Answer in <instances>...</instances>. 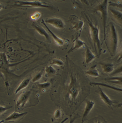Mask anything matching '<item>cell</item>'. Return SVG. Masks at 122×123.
<instances>
[{"label": "cell", "instance_id": "obj_22", "mask_svg": "<svg viewBox=\"0 0 122 123\" xmlns=\"http://www.w3.org/2000/svg\"><path fill=\"white\" fill-rule=\"evenodd\" d=\"M121 73H122V65L116 68V69L114 70L110 74V75L111 76L115 75L116 74H120Z\"/></svg>", "mask_w": 122, "mask_h": 123}, {"label": "cell", "instance_id": "obj_1", "mask_svg": "<svg viewBox=\"0 0 122 123\" xmlns=\"http://www.w3.org/2000/svg\"><path fill=\"white\" fill-rule=\"evenodd\" d=\"M109 48L110 55L112 56L115 55L119 45L120 38L118 30L112 22H110L109 25Z\"/></svg>", "mask_w": 122, "mask_h": 123}, {"label": "cell", "instance_id": "obj_28", "mask_svg": "<svg viewBox=\"0 0 122 123\" xmlns=\"http://www.w3.org/2000/svg\"><path fill=\"white\" fill-rule=\"evenodd\" d=\"M122 60V51L118 56L117 59V62H119Z\"/></svg>", "mask_w": 122, "mask_h": 123}, {"label": "cell", "instance_id": "obj_3", "mask_svg": "<svg viewBox=\"0 0 122 123\" xmlns=\"http://www.w3.org/2000/svg\"><path fill=\"white\" fill-rule=\"evenodd\" d=\"M108 0H105L102 1L98 6L96 10V12H99L101 13L104 30V37L103 42L106 40V31L108 18Z\"/></svg>", "mask_w": 122, "mask_h": 123}, {"label": "cell", "instance_id": "obj_10", "mask_svg": "<svg viewBox=\"0 0 122 123\" xmlns=\"http://www.w3.org/2000/svg\"><path fill=\"white\" fill-rule=\"evenodd\" d=\"M30 94V92L29 91H27L22 94L17 101L16 104V108H22L24 106L26 102L27 101L28 99L29 98H28Z\"/></svg>", "mask_w": 122, "mask_h": 123}, {"label": "cell", "instance_id": "obj_7", "mask_svg": "<svg viewBox=\"0 0 122 123\" xmlns=\"http://www.w3.org/2000/svg\"><path fill=\"white\" fill-rule=\"evenodd\" d=\"M46 22L51 25L54 27L59 29L64 28V24L63 21L60 18L57 17H52L47 19Z\"/></svg>", "mask_w": 122, "mask_h": 123}, {"label": "cell", "instance_id": "obj_12", "mask_svg": "<svg viewBox=\"0 0 122 123\" xmlns=\"http://www.w3.org/2000/svg\"><path fill=\"white\" fill-rule=\"evenodd\" d=\"M86 50L85 54V62L88 64L94 60L96 56L91 51L89 48L86 45Z\"/></svg>", "mask_w": 122, "mask_h": 123}, {"label": "cell", "instance_id": "obj_23", "mask_svg": "<svg viewBox=\"0 0 122 123\" xmlns=\"http://www.w3.org/2000/svg\"><path fill=\"white\" fill-rule=\"evenodd\" d=\"M61 111L60 110H57L55 111L54 115V118L56 119H58L61 117Z\"/></svg>", "mask_w": 122, "mask_h": 123}, {"label": "cell", "instance_id": "obj_21", "mask_svg": "<svg viewBox=\"0 0 122 123\" xmlns=\"http://www.w3.org/2000/svg\"><path fill=\"white\" fill-rule=\"evenodd\" d=\"M30 81V79H25L23 80L22 81L21 83L19 84L18 88L16 90V92H15V93H17L21 90H22V89H24L25 88H26L29 84Z\"/></svg>", "mask_w": 122, "mask_h": 123}, {"label": "cell", "instance_id": "obj_32", "mask_svg": "<svg viewBox=\"0 0 122 123\" xmlns=\"http://www.w3.org/2000/svg\"><path fill=\"white\" fill-rule=\"evenodd\" d=\"M103 123L101 121H100L97 120L96 121L95 123Z\"/></svg>", "mask_w": 122, "mask_h": 123}, {"label": "cell", "instance_id": "obj_27", "mask_svg": "<svg viewBox=\"0 0 122 123\" xmlns=\"http://www.w3.org/2000/svg\"><path fill=\"white\" fill-rule=\"evenodd\" d=\"M41 76H42V74H41V73H39V74H38L37 75L35 76V77L32 80L33 81L35 82V81H36L39 80V79L41 77Z\"/></svg>", "mask_w": 122, "mask_h": 123}, {"label": "cell", "instance_id": "obj_26", "mask_svg": "<svg viewBox=\"0 0 122 123\" xmlns=\"http://www.w3.org/2000/svg\"><path fill=\"white\" fill-rule=\"evenodd\" d=\"M52 64L58 65H62L63 64V62L61 60H53Z\"/></svg>", "mask_w": 122, "mask_h": 123}, {"label": "cell", "instance_id": "obj_8", "mask_svg": "<svg viewBox=\"0 0 122 123\" xmlns=\"http://www.w3.org/2000/svg\"><path fill=\"white\" fill-rule=\"evenodd\" d=\"M86 105L85 109L83 114L82 122L83 123L85 121L86 118L93 108L95 103L93 101L87 99L85 100Z\"/></svg>", "mask_w": 122, "mask_h": 123}, {"label": "cell", "instance_id": "obj_24", "mask_svg": "<svg viewBox=\"0 0 122 123\" xmlns=\"http://www.w3.org/2000/svg\"><path fill=\"white\" fill-rule=\"evenodd\" d=\"M40 16L41 14L40 13H38V12H37V13H35L33 15H32L31 18L32 19H33V20H36V19H38V18H40Z\"/></svg>", "mask_w": 122, "mask_h": 123}, {"label": "cell", "instance_id": "obj_18", "mask_svg": "<svg viewBox=\"0 0 122 123\" xmlns=\"http://www.w3.org/2000/svg\"><path fill=\"white\" fill-rule=\"evenodd\" d=\"M85 45V42L78 38H77L75 40L73 47L71 48L69 52H71L74 50L79 49L80 48L84 46Z\"/></svg>", "mask_w": 122, "mask_h": 123}, {"label": "cell", "instance_id": "obj_29", "mask_svg": "<svg viewBox=\"0 0 122 123\" xmlns=\"http://www.w3.org/2000/svg\"><path fill=\"white\" fill-rule=\"evenodd\" d=\"M78 117V116L77 117V116H76V117H73L72 119H71L69 123H73L75 122V121L76 120V119H77Z\"/></svg>", "mask_w": 122, "mask_h": 123}, {"label": "cell", "instance_id": "obj_31", "mask_svg": "<svg viewBox=\"0 0 122 123\" xmlns=\"http://www.w3.org/2000/svg\"><path fill=\"white\" fill-rule=\"evenodd\" d=\"M68 118H66L64 119V120L62 121V122H61V123H64L65 122H66V121L67 120H68Z\"/></svg>", "mask_w": 122, "mask_h": 123}, {"label": "cell", "instance_id": "obj_11", "mask_svg": "<svg viewBox=\"0 0 122 123\" xmlns=\"http://www.w3.org/2000/svg\"><path fill=\"white\" fill-rule=\"evenodd\" d=\"M90 86H97L104 87L105 88H107L116 91L117 92H119V93L122 94V88L114 86L109 85V84L104 83H103L93 82V81L90 82Z\"/></svg>", "mask_w": 122, "mask_h": 123}, {"label": "cell", "instance_id": "obj_15", "mask_svg": "<svg viewBox=\"0 0 122 123\" xmlns=\"http://www.w3.org/2000/svg\"><path fill=\"white\" fill-rule=\"evenodd\" d=\"M111 14L117 22L122 25V12L114 9H110Z\"/></svg>", "mask_w": 122, "mask_h": 123}, {"label": "cell", "instance_id": "obj_13", "mask_svg": "<svg viewBox=\"0 0 122 123\" xmlns=\"http://www.w3.org/2000/svg\"><path fill=\"white\" fill-rule=\"evenodd\" d=\"M102 71L105 73H111L114 70V65L111 63H100Z\"/></svg>", "mask_w": 122, "mask_h": 123}, {"label": "cell", "instance_id": "obj_5", "mask_svg": "<svg viewBox=\"0 0 122 123\" xmlns=\"http://www.w3.org/2000/svg\"><path fill=\"white\" fill-rule=\"evenodd\" d=\"M16 5L18 6H24V7H46L52 9V6H48L47 4L45 3L41 2L39 1H19L15 2ZM53 9V8H52Z\"/></svg>", "mask_w": 122, "mask_h": 123}, {"label": "cell", "instance_id": "obj_9", "mask_svg": "<svg viewBox=\"0 0 122 123\" xmlns=\"http://www.w3.org/2000/svg\"><path fill=\"white\" fill-rule=\"evenodd\" d=\"M27 113V112L19 113L14 112L6 118L4 121L11 122L19 121L23 118Z\"/></svg>", "mask_w": 122, "mask_h": 123}, {"label": "cell", "instance_id": "obj_6", "mask_svg": "<svg viewBox=\"0 0 122 123\" xmlns=\"http://www.w3.org/2000/svg\"><path fill=\"white\" fill-rule=\"evenodd\" d=\"M80 91V88L79 84L77 83L76 80L73 79L69 89L70 95L73 100H76L78 96Z\"/></svg>", "mask_w": 122, "mask_h": 123}, {"label": "cell", "instance_id": "obj_30", "mask_svg": "<svg viewBox=\"0 0 122 123\" xmlns=\"http://www.w3.org/2000/svg\"><path fill=\"white\" fill-rule=\"evenodd\" d=\"M47 71L48 72H49L50 73H53L54 72V70L51 67H49L48 69H47Z\"/></svg>", "mask_w": 122, "mask_h": 123}, {"label": "cell", "instance_id": "obj_20", "mask_svg": "<svg viewBox=\"0 0 122 123\" xmlns=\"http://www.w3.org/2000/svg\"><path fill=\"white\" fill-rule=\"evenodd\" d=\"M33 25L40 34L45 36L46 38V39L48 40H50L49 35L42 27L38 25L34 24Z\"/></svg>", "mask_w": 122, "mask_h": 123}, {"label": "cell", "instance_id": "obj_19", "mask_svg": "<svg viewBox=\"0 0 122 123\" xmlns=\"http://www.w3.org/2000/svg\"><path fill=\"white\" fill-rule=\"evenodd\" d=\"M42 23L45 26V27H46V28L49 31V33H51V35H52L54 40L55 41L57 45L59 46H62V45H64V42L63 40L61 39V38H59L55 34H54V33L49 30L48 28L47 27V25H45V24L44 22H43Z\"/></svg>", "mask_w": 122, "mask_h": 123}, {"label": "cell", "instance_id": "obj_17", "mask_svg": "<svg viewBox=\"0 0 122 123\" xmlns=\"http://www.w3.org/2000/svg\"><path fill=\"white\" fill-rule=\"evenodd\" d=\"M72 23L73 24L72 29H75L79 31L82 30L84 25V22L82 20L78 19L76 17H75L73 19Z\"/></svg>", "mask_w": 122, "mask_h": 123}, {"label": "cell", "instance_id": "obj_2", "mask_svg": "<svg viewBox=\"0 0 122 123\" xmlns=\"http://www.w3.org/2000/svg\"><path fill=\"white\" fill-rule=\"evenodd\" d=\"M89 26L90 37L94 45V48L96 52H98V56L101 54L102 50V44L100 42L99 37V28L97 25L93 24L90 18L85 14Z\"/></svg>", "mask_w": 122, "mask_h": 123}, {"label": "cell", "instance_id": "obj_25", "mask_svg": "<svg viewBox=\"0 0 122 123\" xmlns=\"http://www.w3.org/2000/svg\"><path fill=\"white\" fill-rule=\"evenodd\" d=\"M12 107H4L3 106H0V115L4 113L5 111L8 110L11 108Z\"/></svg>", "mask_w": 122, "mask_h": 123}, {"label": "cell", "instance_id": "obj_16", "mask_svg": "<svg viewBox=\"0 0 122 123\" xmlns=\"http://www.w3.org/2000/svg\"><path fill=\"white\" fill-rule=\"evenodd\" d=\"M85 74L91 77H98L99 76V72L97 69V65H94L91 67L85 72Z\"/></svg>", "mask_w": 122, "mask_h": 123}, {"label": "cell", "instance_id": "obj_4", "mask_svg": "<svg viewBox=\"0 0 122 123\" xmlns=\"http://www.w3.org/2000/svg\"><path fill=\"white\" fill-rule=\"evenodd\" d=\"M98 86V93L101 99L107 105V106L111 108H119L122 105V103L116 100L111 99L105 93L102 89L99 86Z\"/></svg>", "mask_w": 122, "mask_h": 123}, {"label": "cell", "instance_id": "obj_14", "mask_svg": "<svg viewBox=\"0 0 122 123\" xmlns=\"http://www.w3.org/2000/svg\"><path fill=\"white\" fill-rule=\"evenodd\" d=\"M104 80L108 83L122 86V76H111L106 78Z\"/></svg>", "mask_w": 122, "mask_h": 123}]
</instances>
